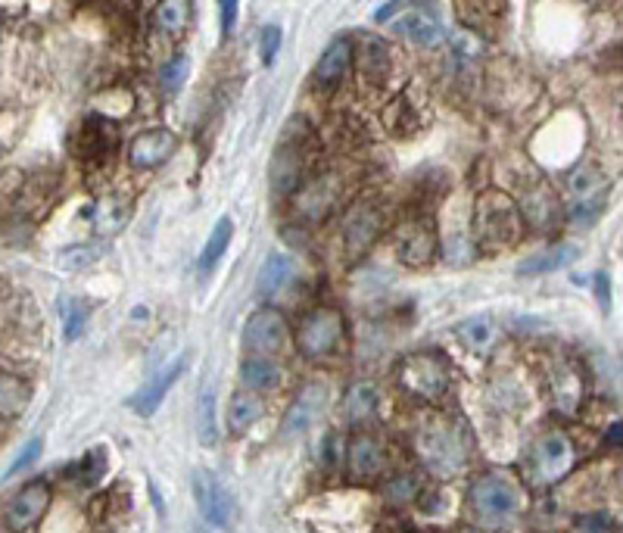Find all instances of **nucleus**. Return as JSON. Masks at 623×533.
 <instances>
[{"label":"nucleus","instance_id":"obj_1","mask_svg":"<svg viewBox=\"0 0 623 533\" xmlns=\"http://www.w3.org/2000/svg\"><path fill=\"white\" fill-rule=\"evenodd\" d=\"M471 434L465 428L462 418L452 415H433L427 418L418 434H415V449L421 465L440 477V481H452V477L465 474L471 465Z\"/></svg>","mask_w":623,"mask_h":533},{"label":"nucleus","instance_id":"obj_2","mask_svg":"<svg viewBox=\"0 0 623 533\" xmlns=\"http://www.w3.org/2000/svg\"><path fill=\"white\" fill-rule=\"evenodd\" d=\"M468 505L483 524H505L527 512V490L508 471H486L468 487Z\"/></svg>","mask_w":623,"mask_h":533},{"label":"nucleus","instance_id":"obj_3","mask_svg":"<svg viewBox=\"0 0 623 533\" xmlns=\"http://www.w3.org/2000/svg\"><path fill=\"white\" fill-rule=\"evenodd\" d=\"M524 234V216L518 203L502 191L480 194L474 206V244L483 253L511 250Z\"/></svg>","mask_w":623,"mask_h":533},{"label":"nucleus","instance_id":"obj_4","mask_svg":"<svg viewBox=\"0 0 623 533\" xmlns=\"http://www.w3.org/2000/svg\"><path fill=\"white\" fill-rule=\"evenodd\" d=\"M396 381L405 393L421 399V403H437V399H443L449 390L452 368L443 353L421 350V353L405 356L396 365Z\"/></svg>","mask_w":623,"mask_h":533},{"label":"nucleus","instance_id":"obj_5","mask_svg":"<svg viewBox=\"0 0 623 533\" xmlns=\"http://www.w3.org/2000/svg\"><path fill=\"white\" fill-rule=\"evenodd\" d=\"M577 462V446L564 431H546L533 443V456H530V474L533 484L539 490H549L555 484H561L567 474H571Z\"/></svg>","mask_w":623,"mask_h":533},{"label":"nucleus","instance_id":"obj_6","mask_svg":"<svg viewBox=\"0 0 623 533\" xmlns=\"http://www.w3.org/2000/svg\"><path fill=\"white\" fill-rule=\"evenodd\" d=\"M346 340V318L334 306H315L303 315L300 328H296V346L309 359H321L340 350Z\"/></svg>","mask_w":623,"mask_h":533},{"label":"nucleus","instance_id":"obj_7","mask_svg":"<svg viewBox=\"0 0 623 533\" xmlns=\"http://www.w3.org/2000/svg\"><path fill=\"white\" fill-rule=\"evenodd\" d=\"M290 325H287V315L275 306H262L256 309L247 325H243V350L250 356H268V359H278L287 346H290Z\"/></svg>","mask_w":623,"mask_h":533},{"label":"nucleus","instance_id":"obj_8","mask_svg":"<svg viewBox=\"0 0 623 533\" xmlns=\"http://www.w3.org/2000/svg\"><path fill=\"white\" fill-rule=\"evenodd\" d=\"M567 188H571V209H567V216L577 228H589L595 219H599V212L605 209V197H608V178L595 169V166H580L571 172L567 178Z\"/></svg>","mask_w":623,"mask_h":533},{"label":"nucleus","instance_id":"obj_9","mask_svg":"<svg viewBox=\"0 0 623 533\" xmlns=\"http://www.w3.org/2000/svg\"><path fill=\"white\" fill-rule=\"evenodd\" d=\"M191 490H194L197 509H200L206 524L231 527L237 505H234V496L228 493V487L219 481V477H215L212 471H206V468H197L194 477H191Z\"/></svg>","mask_w":623,"mask_h":533},{"label":"nucleus","instance_id":"obj_10","mask_svg":"<svg viewBox=\"0 0 623 533\" xmlns=\"http://www.w3.org/2000/svg\"><path fill=\"white\" fill-rule=\"evenodd\" d=\"M50 499L53 493L47 481H29L7 505V512H4L7 530H35L50 509Z\"/></svg>","mask_w":623,"mask_h":533},{"label":"nucleus","instance_id":"obj_11","mask_svg":"<svg viewBox=\"0 0 623 533\" xmlns=\"http://www.w3.org/2000/svg\"><path fill=\"white\" fill-rule=\"evenodd\" d=\"M346 471L356 484H371L387 471V449L374 434H356L346 446Z\"/></svg>","mask_w":623,"mask_h":533},{"label":"nucleus","instance_id":"obj_12","mask_svg":"<svg viewBox=\"0 0 623 533\" xmlns=\"http://www.w3.org/2000/svg\"><path fill=\"white\" fill-rule=\"evenodd\" d=\"M116 144H119V131L110 119L91 116L88 122H81L78 135H75V153L85 159L88 166H100L110 163L116 156Z\"/></svg>","mask_w":623,"mask_h":533},{"label":"nucleus","instance_id":"obj_13","mask_svg":"<svg viewBox=\"0 0 623 533\" xmlns=\"http://www.w3.org/2000/svg\"><path fill=\"white\" fill-rule=\"evenodd\" d=\"M384 231V212L377 203H359L356 209L346 216L343 225V244L349 250V256H362L377 237Z\"/></svg>","mask_w":623,"mask_h":533},{"label":"nucleus","instance_id":"obj_14","mask_svg":"<svg viewBox=\"0 0 623 533\" xmlns=\"http://www.w3.org/2000/svg\"><path fill=\"white\" fill-rule=\"evenodd\" d=\"M178 150V138L175 131L169 128H150V131H141L138 138L128 144V159L134 169H159L162 163H169Z\"/></svg>","mask_w":623,"mask_h":533},{"label":"nucleus","instance_id":"obj_15","mask_svg":"<svg viewBox=\"0 0 623 533\" xmlns=\"http://www.w3.org/2000/svg\"><path fill=\"white\" fill-rule=\"evenodd\" d=\"M324 409H328V387H324V384H306L300 393H296L293 403H290V409L284 415L281 434L284 437L306 434L312 424L324 415Z\"/></svg>","mask_w":623,"mask_h":533},{"label":"nucleus","instance_id":"obj_16","mask_svg":"<svg viewBox=\"0 0 623 533\" xmlns=\"http://www.w3.org/2000/svg\"><path fill=\"white\" fill-rule=\"evenodd\" d=\"M396 250L405 265L424 269V265H430L433 256H437V231H433L430 222H409L399 231Z\"/></svg>","mask_w":623,"mask_h":533},{"label":"nucleus","instance_id":"obj_17","mask_svg":"<svg viewBox=\"0 0 623 533\" xmlns=\"http://www.w3.org/2000/svg\"><path fill=\"white\" fill-rule=\"evenodd\" d=\"M352 60L359 63V75L368 85H384L390 75V47L377 35H359V47H352Z\"/></svg>","mask_w":623,"mask_h":533},{"label":"nucleus","instance_id":"obj_18","mask_svg":"<svg viewBox=\"0 0 623 533\" xmlns=\"http://www.w3.org/2000/svg\"><path fill=\"white\" fill-rule=\"evenodd\" d=\"M184 368H187V356H181V359H175L172 365H166L162 371H156V375L150 378V384H147L141 393H134L131 409L138 412V415H144V418H150V415L159 409L162 399L169 396V390L178 384V378L184 375Z\"/></svg>","mask_w":623,"mask_h":533},{"label":"nucleus","instance_id":"obj_19","mask_svg":"<svg viewBox=\"0 0 623 533\" xmlns=\"http://www.w3.org/2000/svg\"><path fill=\"white\" fill-rule=\"evenodd\" d=\"M334 200H337V184H334V178L324 175V178L309 181L306 188L296 194L293 209H296V216L306 222H321L331 212Z\"/></svg>","mask_w":623,"mask_h":533},{"label":"nucleus","instance_id":"obj_20","mask_svg":"<svg viewBox=\"0 0 623 533\" xmlns=\"http://www.w3.org/2000/svg\"><path fill=\"white\" fill-rule=\"evenodd\" d=\"M396 32L405 41H412L415 47H424V50L446 41V32H443L440 19L433 16L430 10H409L405 16H399L396 19Z\"/></svg>","mask_w":623,"mask_h":533},{"label":"nucleus","instance_id":"obj_21","mask_svg":"<svg viewBox=\"0 0 623 533\" xmlns=\"http://www.w3.org/2000/svg\"><path fill=\"white\" fill-rule=\"evenodd\" d=\"M352 69V41L337 38L328 50L321 53V60L315 66V82L321 88H340V82Z\"/></svg>","mask_w":623,"mask_h":533},{"label":"nucleus","instance_id":"obj_22","mask_svg":"<svg viewBox=\"0 0 623 533\" xmlns=\"http://www.w3.org/2000/svg\"><path fill=\"white\" fill-rule=\"evenodd\" d=\"M281 378H284V371L275 359H268V356H250V359H243L240 365V384L243 390H253V393H272L281 387Z\"/></svg>","mask_w":623,"mask_h":533},{"label":"nucleus","instance_id":"obj_23","mask_svg":"<svg viewBox=\"0 0 623 533\" xmlns=\"http://www.w3.org/2000/svg\"><path fill=\"white\" fill-rule=\"evenodd\" d=\"M381 409V390L374 381H356L343 393V415L349 424H365Z\"/></svg>","mask_w":623,"mask_h":533},{"label":"nucleus","instance_id":"obj_24","mask_svg":"<svg viewBox=\"0 0 623 533\" xmlns=\"http://www.w3.org/2000/svg\"><path fill=\"white\" fill-rule=\"evenodd\" d=\"M303 169H306L303 150L293 147V144L281 147V153L275 156V166H272L275 191L278 194H296V188L303 184Z\"/></svg>","mask_w":623,"mask_h":533},{"label":"nucleus","instance_id":"obj_25","mask_svg":"<svg viewBox=\"0 0 623 533\" xmlns=\"http://www.w3.org/2000/svg\"><path fill=\"white\" fill-rule=\"evenodd\" d=\"M150 19H153V25L159 32L178 38V35H184L187 29H191L194 4H191V0H156Z\"/></svg>","mask_w":623,"mask_h":533},{"label":"nucleus","instance_id":"obj_26","mask_svg":"<svg viewBox=\"0 0 623 533\" xmlns=\"http://www.w3.org/2000/svg\"><path fill=\"white\" fill-rule=\"evenodd\" d=\"M293 275H296L293 259L284 256V253H272L265 259L262 272H259V297L262 300H275L278 293H284L290 287Z\"/></svg>","mask_w":623,"mask_h":533},{"label":"nucleus","instance_id":"obj_27","mask_svg":"<svg viewBox=\"0 0 623 533\" xmlns=\"http://www.w3.org/2000/svg\"><path fill=\"white\" fill-rule=\"evenodd\" d=\"M32 403V384L10 375V371H0V421H13L19 418Z\"/></svg>","mask_w":623,"mask_h":533},{"label":"nucleus","instance_id":"obj_28","mask_svg":"<svg viewBox=\"0 0 623 533\" xmlns=\"http://www.w3.org/2000/svg\"><path fill=\"white\" fill-rule=\"evenodd\" d=\"M577 259V247L571 244H558V247H549V250H539L536 256L524 259L518 265V275L521 278H533V275H549V272H558L564 265H571Z\"/></svg>","mask_w":623,"mask_h":533},{"label":"nucleus","instance_id":"obj_29","mask_svg":"<svg viewBox=\"0 0 623 533\" xmlns=\"http://www.w3.org/2000/svg\"><path fill=\"white\" fill-rule=\"evenodd\" d=\"M262 415H265V403L259 399V393H253V390L234 393L231 406H228V428L234 434H247Z\"/></svg>","mask_w":623,"mask_h":533},{"label":"nucleus","instance_id":"obj_30","mask_svg":"<svg viewBox=\"0 0 623 533\" xmlns=\"http://www.w3.org/2000/svg\"><path fill=\"white\" fill-rule=\"evenodd\" d=\"M231 237H234V219L222 216L219 222L212 225V234H209V241H206V247L200 253V262H197L200 275H212V269L222 262L225 250L231 247Z\"/></svg>","mask_w":623,"mask_h":533},{"label":"nucleus","instance_id":"obj_31","mask_svg":"<svg viewBox=\"0 0 623 533\" xmlns=\"http://www.w3.org/2000/svg\"><path fill=\"white\" fill-rule=\"evenodd\" d=\"M88 219L94 225L97 234L103 237H110V234H119L125 225H128V206L113 200V197H106V200H97L88 212Z\"/></svg>","mask_w":623,"mask_h":533},{"label":"nucleus","instance_id":"obj_32","mask_svg":"<svg viewBox=\"0 0 623 533\" xmlns=\"http://www.w3.org/2000/svg\"><path fill=\"white\" fill-rule=\"evenodd\" d=\"M458 337L468 346L471 353H486L490 346L496 343L499 337V328L490 315H477V318H468V322L458 328Z\"/></svg>","mask_w":623,"mask_h":533},{"label":"nucleus","instance_id":"obj_33","mask_svg":"<svg viewBox=\"0 0 623 533\" xmlns=\"http://www.w3.org/2000/svg\"><path fill=\"white\" fill-rule=\"evenodd\" d=\"M197 437L203 446H215L219 440V424H215V387L206 384L197 399Z\"/></svg>","mask_w":623,"mask_h":533},{"label":"nucleus","instance_id":"obj_34","mask_svg":"<svg viewBox=\"0 0 623 533\" xmlns=\"http://www.w3.org/2000/svg\"><path fill=\"white\" fill-rule=\"evenodd\" d=\"M60 318H63V334L66 340H78L88 328V318H91V309L75 300V297H60Z\"/></svg>","mask_w":623,"mask_h":533},{"label":"nucleus","instance_id":"obj_35","mask_svg":"<svg viewBox=\"0 0 623 533\" xmlns=\"http://www.w3.org/2000/svg\"><path fill=\"white\" fill-rule=\"evenodd\" d=\"M103 256L100 244H75V247H63V253L57 256V265L63 272H85Z\"/></svg>","mask_w":623,"mask_h":533},{"label":"nucleus","instance_id":"obj_36","mask_svg":"<svg viewBox=\"0 0 623 533\" xmlns=\"http://www.w3.org/2000/svg\"><path fill=\"white\" fill-rule=\"evenodd\" d=\"M387 502L393 505H412L418 496H421V477L418 474H396L393 481H387V490H384Z\"/></svg>","mask_w":623,"mask_h":533},{"label":"nucleus","instance_id":"obj_37","mask_svg":"<svg viewBox=\"0 0 623 533\" xmlns=\"http://www.w3.org/2000/svg\"><path fill=\"white\" fill-rule=\"evenodd\" d=\"M555 393H558V406L564 412H574L580 396H583V387H580V375L571 368H561L555 375Z\"/></svg>","mask_w":623,"mask_h":533},{"label":"nucleus","instance_id":"obj_38","mask_svg":"<svg viewBox=\"0 0 623 533\" xmlns=\"http://www.w3.org/2000/svg\"><path fill=\"white\" fill-rule=\"evenodd\" d=\"M187 72H191V60H187L181 53V57H175V60H169L166 66H162L159 82H162V88H166V91H178L184 85Z\"/></svg>","mask_w":623,"mask_h":533},{"label":"nucleus","instance_id":"obj_39","mask_svg":"<svg viewBox=\"0 0 623 533\" xmlns=\"http://www.w3.org/2000/svg\"><path fill=\"white\" fill-rule=\"evenodd\" d=\"M41 449H44V440L41 437H32L29 443L22 446V452L13 459V465L7 468V477H16L19 471H25V468H32L35 462H38V456H41Z\"/></svg>","mask_w":623,"mask_h":533},{"label":"nucleus","instance_id":"obj_40","mask_svg":"<svg viewBox=\"0 0 623 533\" xmlns=\"http://www.w3.org/2000/svg\"><path fill=\"white\" fill-rule=\"evenodd\" d=\"M281 29L278 25H265L262 35H259V53H262V63L265 66H272L275 57H278V50H281Z\"/></svg>","mask_w":623,"mask_h":533},{"label":"nucleus","instance_id":"obj_41","mask_svg":"<svg viewBox=\"0 0 623 533\" xmlns=\"http://www.w3.org/2000/svg\"><path fill=\"white\" fill-rule=\"evenodd\" d=\"M81 471H85V474H81V481H85L88 487H91V484H97L100 477L106 474V452H103L100 446H97V449H91L88 456H85V462H81Z\"/></svg>","mask_w":623,"mask_h":533},{"label":"nucleus","instance_id":"obj_42","mask_svg":"<svg viewBox=\"0 0 623 533\" xmlns=\"http://www.w3.org/2000/svg\"><path fill=\"white\" fill-rule=\"evenodd\" d=\"M577 530H617V518L608 512H595V515H583L574 524Z\"/></svg>","mask_w":623,"mask_h":533},{"label":"nucleus","instance_id":"obj_43","mask_svg":"<svg viewBox=\"0 0 623 533\" xmlns=\"http://www.w3.org/2000/svg\"><path fill=\"white\" fill-rule=\"evenodd\" d=\"M219 4H222V29H225V35H231L234 25H237L240 0H219Z\"/></svg>","mask_w":623,"mask_h":533},{"label":"nucleus","instance_id":"obj_44","mask_svg":"<svg viewBox=\"0 0 623 533\" xmlns=\"http://www.w3.org/2000/svg\"><path fill=\"white\" fill-rule=\"evenodd\" d=\"M595 290H599V303H602V309H611V284H608V275H605V272L595 275Z\"/></svg>","mask_w":623,"mask_h":533}]
</instances>
